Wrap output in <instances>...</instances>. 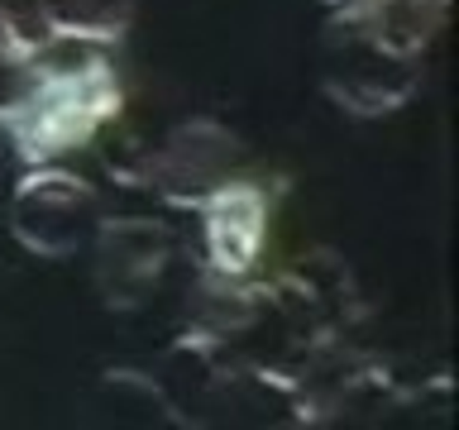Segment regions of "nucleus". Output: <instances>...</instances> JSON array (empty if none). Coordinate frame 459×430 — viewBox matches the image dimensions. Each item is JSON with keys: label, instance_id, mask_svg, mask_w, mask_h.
<instances>
[{"label": "nucleus", "instance_id": "obj_4", "mask_svg": "<svg viewBox=\"0 0 459 430\" xmlns=\"http://www.w3.org/2000/svg\"><path fill=\"white\" fill-rule=\"evenodd\" d=\"M421 77L426 57L387 48L350 5L335 0L321 34V86L340 110L364 115V120L393 115L421 91Z\"/></svg>", "mask_w": 459, "mask_h": 430}, {"label": "nucleus", "instance_id": "obj_6", "mask_svg": "<svg viewBox=\"0 0 459 430\" xmlns=\"http://www.w3.org/2000/svg\"><path fill=\"white\" fill-rule=\"evenodd\" d=\"M178 235L153 220V215H106L91 239V278L110 311H139L149 306L163 287Z\"/></svg>", "mask_w": 459, "mask_h": 430}, {"label": "nucleus", "instance_id": "obj_7", "mask_svg": "<svg viewBox=\"0 0 459 430\" xmlns=\"http://www.w3.org/2000/svg\"><path fill=\"white\" fill-rule=\"evenodd\" d=\"M273 206L278 192L254 177H230L225 186L196 206L201 215V272L221 282H244L258 278L268 235H273Z\"/></svg>", "mask_w": 459, "mask_h": 430}, {"label": "nucleus", "instance_id": "obj_1", "mask_svg": "<svg viewBox=\"0 0 459 430\" xmlns=\"http://www.w3.org/2000/svg\"><path fill=\"white\" fill-rule=\"evenodd\" d=\"M110 387L149 397L178 426H268V430H311V397L287 368L230 349L211 330L186 325L149 368L110 373Z\"/></svg>", "mask_w": 459, "mask_h": 430}, {"label": "nucleus", "instance_id": "obj_10", "mask_svg": "<svg viewBox=\"0 0 459 430\" xmlns=\"http://www.w3.org/2000/svg\"><path fill=\"white\" fill-rule=\"evenodd\" d=\"M0 48H5V43H0Z\"/></svg>", "mask_w": 459, "mask_h": 430}, {"label": "nucleus", "instance_id": "obj_9", "mask_svg": "<svg viewBox=\"0 0 459 430\" xmlns=\"http://www.w3.org/2000/svg\"><path fill=\"white\" fill-rule=\"evenodd\" d=\"M57 39V14L53 0H0V43L10 53H39Z\"/></svg>", "mask_w": 459, "mask_h": 430}, {"label": "nucleus", "instance_id": "obj_3", "mask_svg": "<svg viewBox=\"0 0 459 430\" xmlns=\"http://www.w3.org/2000/svg\"><path fill=\"white\" fill-rule=\"evenodd\" d=\"M100 158L106 172L120 186H139L153 192L158 201L178 211H196L215 186L244 172V143L230 125L211 120V115H192V120L172 125L158 143H143L139 134L115 120L100 129Z\"/></svg>", "mask_w": 459, "mask_h": 430}, {"label": "nucleus", "instance_id": "obj_8", "mask_svg": "<svg viewBox=\"0 0 459 430\" xmlns=\"http://www.w3.org/2000/svg\"><path fill=\"white\" fill-rule=\"evenodd\" d=\"M57 14V39H82V43H115L125 39L134 20V0H53Z\"/></svg>", "mask_w": 459, "mask_h": 430}, {"label": "nucleus", "instance_id": "obj_2", "mask_svg": "<svg viewBox=\"0 0 459 430\" xmlns=\"http://www.w3.org/2000/svg\"><path fill=\"white\" fill-rule=\"evenodd\" d=\"M120 115L125 86L106 43L53 39L24 57L10 96L0 100V134L24 168H39L91 149Z\"/></svg>", "mask_w": 459, "mask_h": 430}, {"label": "nucleus", "instance_id": "obj_5", "mask_svg": "<svg viewBox=\"0 0 459 430\" xmlns=\"http://www.w3.org/2000/svg\"><path fill=\"white\" fill-rule=\"evenodd\" d=\"M100 220V192L57 163L29 168L10 192V235L34 258H72L91 249Z\"/></svg>", "mask_w": 459, "mask_h": 430}]
</instances>
